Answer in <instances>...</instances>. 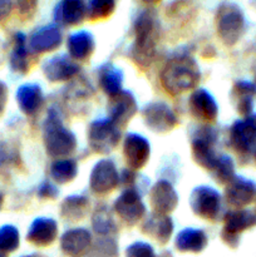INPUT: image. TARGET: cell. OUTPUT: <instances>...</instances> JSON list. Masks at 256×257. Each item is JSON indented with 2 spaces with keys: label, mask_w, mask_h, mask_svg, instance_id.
<instances>
[{
  "label": "cell",
  "mask_w": 256,
  "mask_h": 257,
  "mask_svg": "<svg viewBox=\"0 0 256 257\" xmlns=\"http://www.w3.org/2000/svg\"><path fill=\"white\" fill-rule=\"evenodd\" d=\"M201 78L200 67L193 58L181 54L171 58L161 73V84L167 93L178 95L193 89Z\"/></svg>",
  "instance_id": "6da1fadb"
},
{
  "label": "cell",
  "mask_w": 256,
  "mask_h": 257,
  "mask_svg": "<svg viewBox=\"0 0 256 257\" xmlns=\"http://www.w3.org/2000/svg\"><path fill=\"white\" fill-rule=\"evenodd\" d=\"M158 42V22L151 10L140 13L135 22V43L131 48V58L142 69L153 62Z\"/></svg>",
  "instance_id": "7a4b0ae2"
},
{
  "label": "cell",
  "mask_w": 256,
  "mask_h": 257,
  "mask_svg": "<svg viewBox=\"0 0 256 257\" xmlns=\"http://www.w3.org/2000/svg\"><path fill=\"white\" fill-rule=\"evenodd\" d=\"M43 142L47 153L52 157L67 156L77 147L75 135L63 124L59 113L53 108L49 109L43 124Z\"/></svg>",
  "instance_id": "3957f363"
},
{
  "label": "cell",
  "mask_w": 256,
  "mask_h": 257,
  "mask_svg": "<svg viewBox=\"0 0 256 257\" xmlns=\"http://www.w3.org/2000/svg\"><path fill=\"white\" fill-rule=\"evenodd\" d=\"M216 29L225 45H235L245 32V15L235 3H222L216 14Z\"/></svg>",
  "instance_id": "277c9868"
},
{
  "label": "cell",
  "mask_w": 256,
  "mask_h": 257,
  "mask_svg": "<svg viewBox=\"0 0 256 257\" xmlns=\"http://www.w3.org/2000/svg\"><path fill=\"white\" fill-rule=\"evenodd\" d=\"M120 140V128L110 119H97L88 130V143L95 153L108 155L115 150Z\"/></svg>",
  "instance_id": "5b68a950"
},
{
  "label": "cell",
  "mask_w": 256,
  "mask_h": 257,
  "mask_svg": "<svg viewBox=\"0 0 256 257\" xmlns=\"http://www.w3.org/2000/svg\"><path fill=\"white\" fill-rule=\"evenodd\" d=\"M256 226V212L246 208L230 211L223 218V228L221 237L230 247L236 248L240 242L241 233Z\"/></svg>",
  "instance_id": "8992f818"
},
{
  "label": "cell",
  "mask_w": 256,
  "mask_h": 257,
  "mask_svg": "<svg viewBox=\"0 0 256 257\" xmlns=\"http://www.w3.org/2000/svg\"><path fill=\"white\" fill-rule=\"evenodd\" d=\"M216 140H217V132L215 128L210 125H203L198 128L191 143L195 162L210 172L213 170L218 160L215 153V148H213Z\"/></svg>",
  "instance_id": "52a82bcc"
},
{
  "label": "cell",
  "mask_w": 256,
  "mask_h": 257,
  "mask_svg": "<svg viewBox=\"0 0 256 257\" xmlns=\"http://www.w3.org/2000/svg\"><path fill=\"white\" fill-rule=\"evenodd\" d=\"M190 207L202 220L215 221L221 210L220 193L208 186H198L190 196Z\"/></svg>",
  "instance_id": "ba28073f"
},
{
  "label": "cell",
  "mask_w": 256,
  "mask_h": 257,
  "mask_svg": "<svg viewBox=\"0 0 256 257\" xmlns=\"http://www.w3.org/2000/svg\"><path fill=\"white\" fill-rule=\"evenodd\" d=\"M230 146L241 155L252 152L256 147V114L238 119L230 128Z\"/></svg>",
  "instance_id": "9c48e42d"
},
{
  "label": "cell",
  "mask_w": 256,
  "mask_h": 257,
  "mask_svg": "<svg viewBox=\"0 0 256 257\" xmlns=\"http://www.w3.org/2000/svg\"><path fill=\"white\" fill-rule=\"evenodd\" d=\"M146 125L156 133H167L178 124V118L168 104L152 102L142 110Z\"/></svg>",
  "instance_id": "30bf717a"
},
{
  "label": "cell",
  "mask_w": 256,
  "mask_h": 257,
  "mask_svg": "<svg viewBox=\"0 0 256 257\" xmlns=\"http://www.w3.org/2000/svg\"><path fill=\"white\" fill-rule=\"evenodd\" d=\"M119 185V175L110 160H100L93 167L89 177V187L97 195H107Z\"/></svg>",
  "instance_id": "8fae6325"
},
{
  "label": "cell",
  "mask_w": 256,
  "mask_h": 257,
  "mask_svg": "<svg viewBox=\"0 0 256 257\" xmlns=\"http://www.w3.org/2000/svg\"><path fill=\"white\" fill-rule=\"evenodd\" d=\"M114 211L123 222L133 226L142 220L146 213V206L142 202L140 192L135 190H124L115 200Z\"/></svg>",
  "instance_id": "7c38bea8"
},
{
  "label": "cell",
  "mask_w": 256,
  "mask_h": 257,
  "mask_svg": "<svg viewBox=\"0 0 256 257\" xmlns=\"http://www.w3.org/2000/svg\"><path fill=\"white\" fill-rule=\"evenodd\" d=\"M137 110L138 107L135 95L130 90L122 89L119 93L110 97L108 103V113H109L108 119L122 128L132 119Z\"/></svg>",
  "instance_id": "4fadbf2b"
},
{
  "label": "cell",
  "mask_w": 256,
  "mask_h": 257,
  "mask_svg": "<svg viewBox=\"0 0 256 257\" xmlns=\"http://www.w3.org/2000/svg\"><path fill=\"white\" fill-rule=\"evenodd\" d=\"M123 155L131 170H141L150 160L151 146L148 141L141 135L128 133L123 143Z\"/></svg>",
  "instance_id": "5bb4252c"
},
{
  "label": "cell",
  "mask_w": 256,
  "mask_h": 257,
  "mask_svg": "<svg viewBox=\"0 0 256 257\" xmlns=\"http://www.w3.org/2000/svg\"><path fill=\"white\" fill-rule=\"evenodd\" d=\"M79 65L67 54H58L43 63V74L50 82H65L79 73Z\"/></svg>",
  "instance_id": "9a60e30c"
},
{
  "label": "cell",
  "mask_w": 256,
  "mask_h": 257,
  "mask_svg": "<svg viewBox=\"0 0 256 257\" xmlns=\"http://www.w3.org/2000/svg\"><path fill=\"white\" fill-rule=\"evenodd\" d=\"M63 40L62 32L57 24H48L38 28L28 40V48L33 53H47L60 47Z\"/></svg>",
  "instance_id": "2e32d148"
},
{
  "label": "cell",
  "mask_w": 256,
  "mask_h": 257,
  "mask_svg": "<svg viewBox=\"0 0 256 257\" xmlns=\"http://www.w3.org/2000/svg\"><path fill=\"white\" fill-rule=\"evenodd\" d=\"M150 202L153 213L167 215L172 212L178 205V196L176 190L168 181H158L150 192Z\"/></svg>",
  "instance_id": "e0dca14e"
},
{
  "label": "cell",
  "mask_w": 256,
  "mask_h": 257,
  "mask_svg": "<svg viewBox=\"0 0 256 257\" xmlns=\"http://www.w3.org/2000/svg\"><path fill=\"white\" fill-rule=\"evenodd\" d=\"M225 197L230 205L245 207L256 200V185L247 178L235 176L226 186Z\"/></svg>",
  "instance_id": "ac0fdd59"
},
{
  "label": "cell",
  "mask_w": 256,
  "mask_h": 257,
  "mask_svg": "<svg viewBox=\"0 0 256 257\" xmlns=\"http://www.w3.org/2000/svg\"><path fill=\"white\" fill-rule=\"evenodd\" d=\"M188 109L196 119L212 122L217 118L218 107L215 98L206 89H196L188 100Z\"/></svg>",
  "instance_id": "d6986e66"
},
{
  "label": "cell",
  "mask_w": 256,
  "mask_h": 257,
  "mask_svg": "<svg viewBox=\"0 0 256 257\" xmlns=\"http://www.w3.org/2000/svg\"><path fill=\"white\" fill-rule=\"evenodd\" d=\"M54 20L63 27L78 25L87 17V4L80 0H64L55 5Z\"/></svg>",
  "instance_id": "ffe728a7"
},
{
  "label": "cell",
  "mask_w": 256,
  "mask_h": 257,
  "mask_svg": "<svg viewBox=\"0 0 256 257\" xmlns=\"http://www.w3.org/2000/svg\"><path fill=\"white\" fill-rule=\"evenodd\" d=\"M92 236L85 228H73L63 233L60 238V247L69 257H82L89 250Z\"/></svg>",
  "instance_id": "44dd1931"
},
{
  "label": "cell",
  "mask_w": 256,
  "mask_h": 257,
  "mask_svg": "<svg viewBox=\"0 0 256 257\" xmlns=\"http://www.w3.org/2000/svg\"><path fill=\"white\" fill-rule=\"evenodd\" d=\"M58 235V225L53 218L39 217L33 221L28 230L27 238L30 243L39 247L52 245Z\"/></svg>",
  "instance_id": "7402d4cb"
},
{
  "label": "cell",
  "mask_w": 256,
  "mask_h": 257,
  "mask_svg": "<svg viewBox=\"0 0 256 257\" xmlns=\"http://www.w3.org/2000/svg\"><path fill=\"white\" fill-rule=\"evenodd\" d=\"M142 232L156 242L165 245L173 232V222L170 216L152 213L142 225Z\"/></svg>",
  "instance_id": "603a6c76"
},
{
  "label": "cell",
  "mask_w": 256,
  "mask_h": 257,
  "mask_svg": "<svg viewBox=\"0 0 256 257\" xmlns=\"http://www.w3.org/2000/svg\"><path fill=\"white\" fill-rule=\"evenodd\" d=\"M256 95V88L253 83L246 80H238L233 84L231 90V100L233 107L243 117L251 115L253 109V99Z\"/></svg>",
  "instance_id": "cb8c5ba5"
},
{
  "label": "cell",
  "mask_w": 256,
  "mask_h": 257,
  "mask_svg": "<svg viewBox=\"0 0 256 257\" xmlns=\"http://www.w3.org/2000/svg\"><path fill=\"white\" fill-rule=\"evenodd\" d=\"M67 48L73 60H85L94 52V37L87 30L75 32L68 38Z\"/></svg>",
  "instance_id": "d4e9b609"
},
{
  "label": "cell",
  "mask_w": 256,
  "mask_h": 257,
  "mask_svg": "<svg viewBox=\"0 0 256 257\" xmlns=\"http://www.w3.org/2000/svg\"><path fill=\"white\" fill-rule=\"evenodd\" d=\"M17 100L23 112L27 114H34L40 109L44 102L42 88L33 83L22 85L17 90Z\"/></svg>",
  "instance_id": "484cf974"
},
{
  "label": "cell",
  "mask_w": 256,
  "mask_h": 257,
  "mask_svg": "<svg viewBox=\"0 0 256 257\" xmlns=\"http://www.w3.org/2000/svg\"><path fill=\"white\" fill-rule=\"evenodd\" d=\"M176 247L181 252H201L207 246V236L202 230L185 228L176 236Z\"/></svg>",
  "instance_id": "4316f807"
},
{
  "label": "cell",
  "mask_w": 256,
  "mask_h": 257,
  "mask_svg": "<svg viewBox=\"0 0 256 257\" xmlns=\"http://www.w3.org/2000/svg\"><path fill=\"white\" fill-rule=\"evenodd\" d=\"M98 80L103 92L112 97L122 90L123 73L112 63H104L98 69Z\"/></svg>",
  "instance_id": "83f0119b"
},
{
  "label": "cell",
  "mask_w": 256,
  "mask_h": 257,
  "mask_svg": "<svg viewBox=\"0 0 256 257\" xmlns=\"http://www.w3.org/2000/svg\"><path fill=\"white\" fill-rule=\"evenodd\" d=\"M89 211V200L84 196H69L65 198L60 207L62 217L70 222L83 220Z\"/></svg>",
  "instance_id": "f1b7e54d"
},
{
  "label": "cell",
  "mask_w": 256,
  "mask_h": 257,
  "mask_svg": "<svg viewBox=\"0 0 256 257\" xmlns=\"http://www.w3.org/2000/svg\"><path fill=\"white\" fill-rule=\"evenodd\" d=\"M28 52L27 48V38L23 33H17L15 34V44L14 49L12 52L10 57V65L13 70L17 73H27L29 69V60H28Z\"/></svg>",
  "instance_id": "f546056e"
},
{
  "label": "cell",
  "mask_w": 256,
  "mask_h": 257,
  "mask_svg": "<svg viewBox=\"0 0 256 257\" xmlns=\"http://www.w3.org/2000/svg\"><path fill=\"white\" fill-rule=\"evenodd\" d=\"M78 175V166L74 160H58L50 166V176L57 183L64 185L74 180Z\"/></svg>",
  "instance_id": "4dcf8cb0"
},
{
  "label": "cell",
  "mask_w": 256,
  "mask_h": 257,
  "mask_svg": "<svg viewBox=\"0 0 256 257\" xmlns=\"http://www.w3.org/2000/svg\"><path fill=\"white\" fill-rule=\"evenodd\" d=\"M211 172H212L213 180L217 183L220 185L228 183L235 177V165H233L232 158L226 155L220 156Z\"/></svg>",
  "instance_id": "1f68e13d"
},
{
  "label": "cell",
  "mask_w": 256,
  "mask_h": 257,
  "mask_svg": "<svg viewBox=\"0 0 256 257\" xmlns=\"http://www.w3.org/2000/svg\"><path fill=\"white\" fill-rule=\"evenodd\" d=\"M115 3L112 0H93L87 3V18L90 20L105 19L114 12Z\"/></svg>",
  "instance_id": "d6a6232c"
},
{
  "label": "cell",
  "mask_w": 256,
  "mask_h": 257,
  "mask_svg": "<svg viewBox=\"0 0 256 257\" xmlns=\"http://www.w3.org/2000/svg\"><path fill=\"white\" fill-rule=\"evenodd\" d=\"M92 226L93 230L98 235H108L109 232L114 231V222H113V218L110 217V213L108 212L107 207L103 206V207H99L95 210L92 218Z\"/></svg>",
  "instance_id": "836d02e7"
},
{
  "label": "cell",
  "mask_w": 256,
  "mask_h": 257,
  "mask_svg": "<svg viewBox=\"0 0 256 257\" xmlns=\"http://www.w3.org/2000/svg\"><path fill=\"white\" fill-rule=\"evenodd\" d=\"M20 237L19 231L12 225H5L0 227V251L13 252L19 247Z\"/></svg>",
  "instance_id": "e575fe53"
},
{
  "label": "cell",
  "mask_w": 256,
  "mask_h": 257,
  "mask_svg": "<svg viewBox=\"0 0 256 257\" xmlns=\"http://www.w3.org/2000/svg\"><path fill=\"white\" fill-rule=\"evenodd\" d=\"M125 257H156L155 250L148 243L138 241L128 246L125 250Z\"/></svg>",
  "instance_id": "d590c367"
},
{
  "label": "cell",
  "mask_w": 256,
  "mask_h": 257,
  "mask_svg": "<svg viewBox=\"0 0 256 257\" xmlns=\"http://www.w3.org/2000/svg\"><path fill=\"white\" fill-rule=\"evenodd\" d=\"M38 193H39V197L48 198V200H53V198H55L58 195H59V192H58V188L55 187L54 185H52L50 182L43 183V185L40 186Z\"/></svg>",
  "instance_id": "8d00e7d4"
},
{
  "label": "cell",
  "mask_w": 256,
  "mask_h": 257,
  "mask_svg": "<svg viewBox=\"0 0 256 257\" xmlns=\"http://www.w3.org/2000/svg\"><path fill=\"white\" fill-rule=\"evenodd\" d=\"M13 4L10 2H0V20H4L12 12Z\"/></svg>",
  "instance_id": "74e56055"
},
{
  "label": "cell",
  "mask_w": 256,
  "mask_h": 257,
  "mask_svg": "<svg viewBox=\"0 0 256 257\" xmlns=\"http://www.w3.org/2000/svg\"><path fill=\"white\" fill-rule=\"evenodd\" d=\"M7 100H8L7 87H5V84H3V83L0 82V114H2L3 110H4L5 104H7Z\"/></svg>",
  "instance_id": "f35d334b"
},
{
  "label": "cell",
  "mask_w": 256,
  "mask_h": 257,
  "mask_svg": "<svg viewBox=\"0 0 256 257\" xmlns=\"http://www.w3.org/2000/svg\"><path fill=\"white\" fill-rule=\"evenodd\" d=\"M2 203H3V198H2V196H0V207H2Z\"/></svg>",
  "instance_id": "ab89813d"
},
{
  "label": "cell",
  "mask_w": 256,
  "mask_h": 257,
  "mask_svg": "<svg viewBox=\"0 0 256 257\" xmlns=\"http://www.w3.org/2000/svg\"><path fill=\"white\" fill-rule=\"evenodd\" d=\"M253 85H255V88H256V75H255V82H253Z\"/></svg>",
  "instance_id": "60d3db41"
},
{
  "label": "cell",
  "mask_w": 256,
  "mask_h": 257,
  "mask_svg": "<svg viewBox=\"0 0 256 257\" xmlns=\"http://www.w3.org/2000/svg\"><path fill=\"white\" fill-rule=\"evenodd\" d=\"M0 257H5V256H4V255H3V253H2V252H0Z\"/></svg>",
  "instance_id": "b9f144b4"
},
{
  "label": "cell",
  "mask_w": 256,
  "mask_h": 257,
  "mask_svg": "<svg viewBox=\"0 0 256 257\" xmlns=\"http://www.w3.org/2000/svg\"><path fill=\"white\" fill-rule=\"evenodd\" d=\"M255 161H256V151H255Z\"/></svg>",
  "instance_id": "7bdbcfd3"
},
{
  "label": "cell",
  "mask_w": 256,
  "mask_h": 257,
  "mask_svg": "<svg viewBox=\"0 0 256 257\" xmlns=\"http://www.w3.org/2000/svg\"><path fill=\"white\" fill-rule=\"evenodd\" d=\"M25 257H28V256H25Z\"/></svg>",
  "instance_id": "ee69618b"
}]
</instances>
